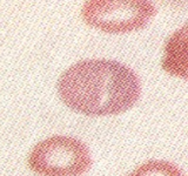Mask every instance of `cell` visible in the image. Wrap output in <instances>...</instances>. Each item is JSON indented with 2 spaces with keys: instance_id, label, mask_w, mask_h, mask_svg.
Returning a JSON list of instances; mask_svg holds the SVG:
<instances>
[{
  "instance_id": "6da1fadb",
  "label": "cell",
  "mask_w": 188,
  "mask_h": 176,
  "mask_svg": "<svg viewBox=\"0 0 188 176\" xmlns=\"http://www.w3.org/2000/svg\"><path fill=\"white\" fill-rule=\"evenodd\" d=\"M55 92L69 112L86 117H106L134 107L141 95V82L122 62L90 58L64 69L55 82Z\"/></svg>"
},
{
  "instance_id": "7a4b0ae2",
  "label": "cell",
  "mask_w": 188,
  "mask_h": 176,
  "mask_svg": "<svg viewBox=\"0 0 188 176\" xmlns=\"http://www.w3.org/2000/svg\"><path fill=\"white\" fill-rule=\"evenodd\" d=\"M93 163L90 145L69 134L40 138L26 154V167L35 176H85Z\"/></svg>"
},
{
  "instance_id": "3957f363",
  "label": "cell",
  "mask_w": 188,
  "mask_h": 176,
  "mask_svg": "<svg viewBox=\"0 0 188 176\" xmlns=\"http://www.w3.org/2000/svg\"><path fill=\"white\" fill-rule=\"evenodd\" d=\"M157 14L150 0H85L80 16L86 26L106 34H127L145 28Z\"/></svg>"
},
{
  "instance_id": "277c9868",
  "label": "cell",
  "mask_w": 188,
  "mask_h": 176,
  "mask_svg": "<svg viewBox=\"0 0 188 176\" xmlns=\"http://www.w3.org/2000/svg\"><path fill=\"white\" fill-rule=\"evenodd\" d=\"M161 67L171 77L188 80V23L167 38Z\"/></svg>"
},
{
  "instance_id": "5b68a950",
  "label": "cell",
  "mask_w": 188,
  "mask_h": 176,
  "mask_svg": "<svg viewBox=\"0 0 188 176\" xmlns=\"http://www.w3.org/2000/svg\"><path fill=\"white\" fill-rule=\"evenodd\" d=\"M126 176H185L178 166L164 160H149L138 166Z\"/></svg>"
}]
</instances>
